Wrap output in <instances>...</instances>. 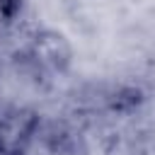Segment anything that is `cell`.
<instances>
[{
    "instance_id": "1",
    "label": "cell",
    "mask_w": 155,
    "mask_h": 155,
    "mask_svg": "<svg viewBox=\"0 0 155 155\" xmlns=\"http://www.w3.org/2000/svg\"><path fill=\"white\" fill-rule=\"evenodd\" d=\"M34 128V114L15 107H0V155H22Z\"/></svg>"
},
{
    "instance_id": "2",
    "label": "cell",
    "mask_w": 155,
    "mask_h": 155,
    "mask_svg": "<svg viewBox=\"0 0 155 155\" xmlns=\"http://www.w3.org/2000/svg\"><path fill=\"white\" fill-rule=\"evenodd\" d=\"M19 5H22V0H0V15L2 17H15V12L19 10Z\"/></svg>"
}]
</instances>
